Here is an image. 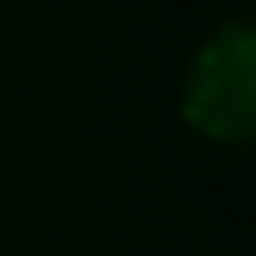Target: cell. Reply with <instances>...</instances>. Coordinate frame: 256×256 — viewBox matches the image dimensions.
<instances>
[{
	"instance_id": "obj_1",
	"label": "cell",
	"mask_w": 256,
	"mask_h": 256,
	"mask_svg": "<svg viewBox=\"0 0 256 256\" xmlns=\"http://www.w3.org/2000/svg\"><path fill=\"white\" fill-rule=\"evenodd\" d=\"M185 119L214 142L256 133V38L247 24H223L185 76Z\"/></svg>"
}]
</instances>
